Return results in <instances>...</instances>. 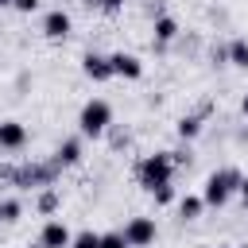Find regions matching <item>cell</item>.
Instances as JSON below:
<instances>
[{"mask_svg": "<svg viewBox=\"0 0 248 248\" xmlns=\"http://www.w3.org/2000/svg\"><path fill=\"white\" fill-rule=\"evenodd\" d=\"M58 174H62L58 159H31V163H16L12 186L16 190H43V186H54Z\"/></svg>", "mask_w": 248, "mask_h": 248, "instance_id": "obj_1", "label": "cell"}, {"mask_svg": "<svg viewBox=\"0 0 248 248\" xmlns=\"http://www.w3.org/2000/svg\"><path fill=\"white\" fill-rule=\"evenodd\" d=\"M240 170L236 167H217L213 174H205V182H202V198H205V205H213V209H221L236 190H240Z\"/></svg>", "mask_w": 248, "mask_h": 248, "instance_id": "obj_2", "label": "cell"}, {"mask_svg": "<svg viewBox=\"0 0 248 248\" xmlns=\"http://www.w3.org/2000/svg\"><path fill=\"white\" fill-rule=\"evenodd\" d=\"M170 174H174V155H170V151H155V155H143V159L136 163V182H140L147 194H151L155 186H167Z\"/></svg>", "mask_w": 248, "mask_h": 248, "instance_id": "obj_3", "label": "cell"}, {"mask_svg": "<svg viewBox=\"0 0 248 248\" xmlns=\"http://www.w3.org/2000/svg\"><path fill=\"white\" fill-rule=\"evenodd\" d=\"M108 128H112V105H108L105 97L85 101L81 112H78V132L89 136V140H97V136H105Z\"/></svg>", "mask_w": 248, "mask_h": 248, "instance_id": "obj_4", "label": "cell"}, {"mask_svg": "<svg viewBox=\"0 0 248 248\" xmlns=\"http://www.w3.org/2000/svg\"><path fill=\"white\" fill-rule=\"evenodd\" d=\"M124 236H128L132 248H151L155 236H159V229H155L151 217H128V221H124Z\"/></svg>", "mask_w": 248, "mask_h": 248, "instance_id": "obj_5", "label": "cell"}, {"mask_svg": "<svg viewBox=\"0 0 248 248\" xmlns=\"http://www.w3.org/2000/svg\"><path fill=\"white\" fill-rule=\"evenodd\" d=\"M70 27H74V19H70V12H62V8H50V12L43 16V35H46L50 43L66 39V35H70Z\"/></svg>", "mask_w": 248, "mask_h": 248, "instance_id": "obj_6", "label": "cell"}, {"mask_svg": "<svg viewBox=\"0 0 248 248\" xmlns=\"http://www.w3.org/2000/svg\"><path fill=\"white\" fill-rule=\"evenodd\" d=\"M108 62H112V74L116 78H128V81H140L143 78V62L136 54H128V50H112Z\"/></svg>", "mask_w": 248, "mask_h": 248, "instance_id": "obj_7", "label": "cell"}, {"mask_svg": "<svg viewBox=\"0 0 248 248\" xmlns=\"http://www.w3.org/2000/svg\"><path fill=\"white\" fill-rule=\"evenodd\" d=\"M70 240H74V232H70L58 217H50V221L43 225V232H39V248H70Z\"/></svg>", "mask_w": 248, "mask_h": 248, "instance_id": "obj_8", "label": "cell"}, {"mask_svg": "<svg viewBox=\"0 0 248 248\" xmlns=\"http://www.w3.org/2000/svg\"><path fill=\"white\" fill-rule=\"evenodd\" d=\"M81 70H85V78H93V81H108V78H116L108 54H97V50H85V54H81Z\"/></svg>", "mask_w": 248, "mask_h": 248, "instance_id": "obj_9", "label": "cell"}, {"mask_svg": "<svg viewBox=\"0 0 248 248\" xmlns=\"http://www.w3.org/2000/svg\"><path fill=\"white\" fill-rule=\"evenodd\" d=\"M27 147V128L19 120H0V151H23Z\"/></svg>", "mask_w": 248, "mask_h": 248, "instance_id": "obj_10", "label": "cell"}, {"mask_svg": "<svg viewBox=\"0 0 248 248\" xmlns=\"http://www.w3.org/2000/svg\"><path fill=\"white\" fill-rule=\"evenodd\" d=\"M178 39V19L174 16H155V23H151V43H155V50H163L167 43H174Z\"/></svg>", "mask_w": 248, "mask_h": 248, "instance_id": "obj_11", "label": "cell"}, {"mask_svg": "<svg viewBox=\"0 0 248 248\" xmlns=\"http://www.w3.org/2000/svg\"><path fill=\"white\" fill-rule=\"evenodd\" d=\"M209 112H213V101H205V105H202L198 112H190V116H178V136H182V140H198Z\"/></svg>", "mask_w": 248, "mask_h": 248, "instance_id": "obj_12", "label": "cell"}, {"mask_svg": "<svg viewBox=\"0 0 248 248\" xmlns=\"http://www.w3.org/2000/svg\"><path fill=\"white\" fill-rule=\"evenodd\" d=\"M54 159H58L62 167H74V163H81V140H62V143L54 147Z\"/></svg>", "mask_w": 248, "mask_h": 248, "instance_id": "obj_13", "label": "cell"}, {"mask_svg": "<svg viewBox=\"0 0 248 248\" xmlns=\"http://www.w3.org/2000/svg\"><path fill=\"white\" fill-rule=\"evenodd\" d=\"M202 209H205V198H202V194H186V198H178V217H182V221H198Z\"/></svg>", "mask_w": 248, "mask_h": 248, "instance_id": "obj_14", "label": "cell"}, {"mask_svg": "<svg viewBox=\"0 0 248 248\" xmlns=\"http://www.w3.org/2000/svg\"><path fill=\"white\" fill-rule=\"evenodd\" d=\"M58 205H62L58 190H54V186H43V190H39V198H35V209L50 217V213H58Z\"/></svg>", "mask_w": 248, "mask_h": 248, "instance_id": "obj_15", "label": "cell"}, {"mask_svg": "<svg viewBox=\"0 0 248 248\" xmlns=\"http://www.w3.org/2000/svg\"><path fill=\"white\" fill-rule=\"evenodd\" d=\"M19 213H23V202H19V198H0V221H4V225L19 221Z\"/></svg>", "mask_w": 248, "mask_h": 248, "instance_id": "obj_16", "label": "cell"}, {"mask_svg": "<svg viewBox=\"0 0 248 248\" xmlns=\"http://www.w3.org/2000/svg\"><path fill=\"white\" fill-rule=\"evenodd\" d=\"M229 62L240 66V70H248V39H232L229 43Z\"/></svg>", "mask_w": 248, "mask_h": 248, "instance_id": "obj_17", "label": "cell"}, {"mask_svg": "<svg viewBox=\"0 0 248 248\" xmlns=\"http://www.w3.org/2000/svg\"><path fill=\"white\" fill-rule=\"evenodd\" d=\"M70 248H101V232H93V229H81V232H74Z\"/></svg>", "mask_w": 248, "mask_h": 248, "instance_id": "obj_18", "label": "cell"}, {"mask_svg": "<svg viewBox=\"0 0 248 248\" xmlns=\"http://www.w3.org/2000/svg\"><path fill=\"white\" fill-rule=\"evenodd\" d=\"M101 248H132L124 229H112V232H101Z\"/></svg>", "mask_w": 248, "mask_h": 248, "instance_id": "obj_19", "label": "cell"}, {"mask_svg": "<svg viewBox=\"0 0 248 248\" xmlns=\"http://www.w3.org/2000/svg\"><path fill=\"white\" fill-rule=\"evenodd\" d=\"M151 198H155V205H174L178 202V194H174V186L167 182V186H155L151 190Z\"/></svg>", "mask_w": 248, "mask_h": 248, "instance_id": "obj_20", "label": "cell"}, {"mask_svg": "<svg viewBox=\"0 0 248 248\" xmlns=\"http://www.w3.org/2000/svg\"><path fill=\"white\" fill-rule=\"evenodd\" d=\"M124 4L128 0H101V12L105 16H116V12H124Z\"/></svg>", "mask_w": 248, "mask_h": 248, "instance_id": "obj_21", "label": "cell"}, {"mask_svg": "<svg viewBox=\"0 0 248 248\" xmlns=\"http://www.w3.org/2000/svg\"><path fill=\"white\" fill-rule=\"evenodd\" d=\"M12 8H16V12H23V16H31V12L39 8V0H12Z\"/></svg>", "mask_w": 248, "mask_h": 248, "instance_id": "obj_22", "label": "cell"}, {"mask_svg": "<svg viewBox=\"0 0 248 248\" xmlns=\"http://www.w3.org/2000/svg\"><path fill=\"white\" fill-rule=\"evenodd\" d=\"M209 58H213L217 66H221V62H229V46H213V50H209Z\"/></svg>", "mask_w": 248, "mask_h": 248, "instance_id": "obj_23", "label": "cell"}, {"mask_svg": "<svg viewBox=\"0 0 248 248\" xmlns=\"http://www.w3.org/2000/svg\"><path fill=\"white\" fill-rule=\"evenodd\" d=\"M236 194H240V202H244V209H248V174L240 178V190H236Z\"/></svg>", "mask_w": 248, "mask_h": 248, "instance_id": "obj_24", "label": "cell"}, {"mask_svg": "<svg viewBox=\"0 0 248 248\" xmlns=\"http://www.w3.org/2000/svg\"><path fill=\"white\" fill-rule=\"evenodd\" d=\"M240 112H244V116H248V93H244V97H240Z\"/></svg>", "mask_w": 248, "mask_h": 248, "instance_id": "obj_25", "label": "cell"}, {"mask_svg": "<svg viewBox=\"0 0 248 248\" xmlns=\"http://www.w3.org/2000/svg\"><path fill=\"white\" fill-rule=\"evenodd\" d=\"M81 4H85V8H101V0H81Z\"/></svg>", "mask_w": 248, "mask_h": 248, "instance_id": "obj_26", "label": "cell"}, {"mask_svg": "<svg viewBox=\"0 0 248 248\" xmlns=\"http://www.w3.org/2000/svg\"><path fill=\"white\" fill-rule=\"evenodd\" d=\"M0 8H12V0H0Z\"/></svg>", "mask_w": 248, "mask_h": 248, "instance_id": "obj_27", "label": "cell"}]
</instances>
